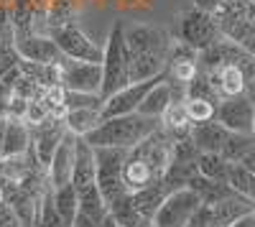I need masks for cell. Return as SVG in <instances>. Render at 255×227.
I'll return each instance as SVG.
<instances>
[{"instance_id": "6da1fadb", "label": "cell", "mask_w": 255, "mask_h": 227, "mask_svg": "<svg viewBox=\"0 0 255 227\" xmlns=\"http://www.w3.org/2000/svg\"><path fill=\"white\" fill-rule=\"evenodd\" d=\"M125 44L130 51V82L153 79L166 69L174 41L158 26H125Z\"/></svg>"}, {"instance_id": "7a4b0ae2", "label": "cell", "mask_w": 255, "mask_h": 227, "mask_svg": "<svg viewBox=\"0 0 255 227\" xmlns=\"http://www.w3.org/2000/svg\"><path fill=\"white\" fill-rule=\"evenodd\" d=\"M161 128L158 117H148L140 113L133 115H118V117H108L84 138L92 148H125L130 151L138 143H143L148 135H153Z\"/></svg>"}, {"instance_id": "3957f363", "label": "cell", "mask_w": 255, "mask_h": 227, "mask_svg": "<svg viewBox=\"0 0 255 227\" xmlns=\"http://www.w3.org/2000/svg\"><path fill=\"white\" fill-rule=\"evenodd\" d=\"M130 85V51L125 44V26L118 23L110 28V36L102 46V100Z\"/></svg>"}, {"instance_id": "277c9868", "label": "cell", "mask_w": 255, "mask_h": 227, "mask_svg": "<svg viewBox=\"0 0 255 227\" xmlns=\"http://www.w3.org/2000/svg\"><path fill=\"white\" fill-rule=\"evenodd\" d=\"M176 36L186 46L197 49V51H204V49H209L212 44H217V41L222 38V31H220V23H217L215 13L194 5V8H189L179 15Z\"/></svg>"}, {"instance_id": "5b68a950", "label": "cell", "mask_w": 255, "mask_h": 227, "mask_svg": "<svg viewBox=\"0 0 255 227\" xmlns=\"http://www.w3.org/2000/svg\"><path fill=\"white\" fill-rule=\"evenodd\" d=\"M220 31L225 38L245 46L255 36V5L250 0H227L225 5L215 10Z\"/></svg>"}, {"instance_id": "8992f818", "label": "cell", "mask_w": 255, "mask_h": 227, "mask_svg": "<svg viewBox=\"0 0 255 227\" xmlns=\"http://www.w3.org/2000/svg\"><path fill=\"white\" fill-rule=\"evenodd\" d=\"M128 151L125 148H95V163H97V187L105 202H115L118 197L128 194L123 166H125Z\"/></svg>"}, {"instance_id": "52a82bcc", "label": "cell", "mask_w": 255, "mask_h": 227, "mask_svg": "<svg viewBox=\"0 0 255 227\" xmlns=\"http://www.w3.org/2000/svg\"><path fill=\"white\" fill-rule=\"evenodd\" d=\"M199 207H202V199L194 189L189 187L176 189L163 199V204L151 220V227H186Z\"/></svg>"}, {"instance_id": "ba28073f", "label": "cell", "mask_w": 255, "mask_h": 227, "mask_svg": "<svg viewBox=\"0 0 255 227\" xmlns=\"http://www.w3.org/2000/svg\"><path fill=\"white\" fill-rule=\"evenodd\" d=\"M51 38L56 41L59 51L67 59L102 64V46H97L82 28H77V23H72V20L69 23H61V26H54L51 28Z\"/></svg>"}, {"instance_id": "9c48e42d", "label": "cell", "mask_w": 255, "mask_h": 227, "mask_svg": "<svg viewBox=\"0 0 255 227\" xmlns=\"http://www.w3.org/2000/svg\"><path fill=\"white\" fill-rule=\"evenodd\" d=\"M163 77H166V69H163L158 77H153V79L130 82V85L123 87V90H118L115 95L105 97V102H102V120L118 117V115H133V113H138V108H140V102L145 100V95L151 92Z\"/></svg>"}, {"instance_id": "30bf717a", "label": "cell", "mask_w": 255, "mask_h": 227, "mask_svg": "<svg viewBox=\"0 0 255 227\" xmlns=\"http://www.w3.org/2000/svg\"><path fill=\"white\" fill-rule=\"evenodd\" d=\"M61 87L72 92H87L100 95L102 92V64L92 61H74L64 56L61 61Z\"/></svg>"}, {"instance_id": "8fae6325", "label": "cell", "mask_w": 255, "mask_h": 227, "mask_svg": "<svg viewBox=\"0 0 255 227\" xmlns=\"http://www.w3.org/2000/svg\"><path fill=\"white\" fill-rule=\"evenodd\" d=\"M13 44H15L18 56L26 61H41V64H61L64 61V54L59 51L51 33H38L36 28L26 33L13 31Z\"/></svg>"}, {"instance_id": "7c38bea8", "label": "cell", "mask_w": 255, "mask_h": 227, "mask_svg": "<svg viewBox=\"0 0 255 227\" xmlns=\"http://www.w3.org/2000/svg\"><path fill=\"white\" fill-rule=\"evenodd\" d=\"M217 120L230 133H255V105L248 95L225 97L217 105Z\"/></svg>"}, {"instance_id": "4fadbf2b", "label": "cell", "mask_w": 255, "mask_h": 227, "mask_svg": "<svg viewBox=\"0 0 255 227\" xmlns=\"http://www.w3.org/2000/svg\"><path fill=\"white\" fill-rule=\"evenodd\" d=\"M64 133H67V125H64L61 117H49L46 122L31 128V151L46 171H49V163H51V158L59 148Z\"/></svg>"}, {"instance_id": "5bb4252c", "label": "cell", "mask_w": 255, "mask_h": 227, "mask_svg": "<svg viewBox=\"0 0 255 227\" xmlns=\"http://www.w3.org/2000/svg\"><path fill=\"white\" fill-rule=\"evenodd\" d=\"M77 138L74 133H64L59 148L49 163V184L51 189H61L67 187V184H72V174H74V156H77Z\"/></svg>"}, {"instance_id": "9a60e30c", "label": "cell", "mask_w": 255, "mask_h": 227, "mask_svg": "<svg viewBox=\"0 0 255 227\" xmlns=\"http://www.w3.org/2000/svg\"><path fill=\"white\" fill-rule=\"evenodd\" d=\"M72 184L77 192H87L97 187V163H95V148L84 138H77V156H74V174Z\"/></svg>"}, {"instance_id": "2e32d148", "label": "cell", "mask_w": 255, "mask_h": 227, "mask_svg": "<svg viewBox=\"0 0 255 227\" xmlns=\"http://www.w3.org/2000/svg\"><path fill=\"white\" fill-rule=\"evenodd\" d=\"M207 77H209L212 85H215L220 100L245 95V90H248V74L240 64H225L215 72H207Z\"/></svg>"}, {"instance_id": "e0dca14e", "label": "cell", "mask_w": 255, "mask_h": 227, "mask_svg": "<svg viewBox=\"0 0 255 227\" xmlns=\"http://www.w3.org/2000/svg\"><path fill=\"white\" fill-rule=\"evenodd\" d=\"M189 135H191V140L197 143V148L202 153H222L230 130L215 117V120L199 122V125H191V133Z\"/></svg>"}, {"instance_id": "ac0fdd59", "label": "cell", "mask_w": 255, "mask_h": 227, "mask_svg": "<svg viewBox=\"0 0 255 227\" xmlns=\"http://www.w3.org/2000/svg\"><path fill=\"white\" fill-rule=\"evenodd\" d=\"M31 151V125L23 117H8L0 156H20Z\"/></svg>"}, {"instance_id": "d6986e66", "label": "cell", "mask_w": 255, "mask_h": 227, "mask_svg": "<svg viewBox=\"0 0 255 227\" xmlns=\"http://www.w3.org/2000/svg\"><path fill=\"white\" fill-rule=\"evenodd\" d=\"M209 207H212V212H215V225L217 227H227L235 220H240L243 215L253 212L255 204L248 197H243V194H232V197H227V199H222L217 204H209Z\"/></svg>"}, {"instance_id": "ffe728a7", "label": "cell", "mask_w": 255, "mask_h": 227, "mask_svg": "<svg viewBox=\"0 0 255 227\" xmlns=\"http://www.w3.org/2000/svg\"><path fill=\"white\" fill-rule=\"evenodd\" d=\"M171 102H176V100H174V85L168 82V77H163L158 85L145 95V100L140 102L138 113H140V115H148V117H158V120H161V115L168 110V105H171Z\"/></svg>"}, {"instance_id": "44dd1931", "label": "cell", "mask_w": 255, "mask_h": 227, "mask_svg": "<svg viewBox=\"0 0 255 227\" xmlns=\"http://www.w3.org/2000/svg\"><path fill=\"white\" fill-rule=\"evenodd\" d=\"M108 215L120 225V227H151V222L143 220V215L135 210V202H133V194L128 192L123 197H118L115 202L108 204Z\"/></svg>"}, {"instance_id": "7402d4cb", "label": "cell", "mask_w": 255, "mask_h": 227, "mask_svg": "<svg viewBox=\"0 0 255 227\" xmlns=\"http://www.w3.org/2000/svg\"><path fill=\"white\" fill-rule=\"evenodd\" d=\"M130 194H133V202H135V210L143 215V220L151 222L153 215L158 212V207L163 204V199L171 194V192L163 187V181H156V184H151V187L138 189V192H130Z\"/></svg>"}, {"instance_id": "603a6c76", "label": "cell", "mask_w": 255, "mask_h": 227, "mask_svg": "<svg viewBox=\"0 0 255 227\" xmlns=\"http://www.w3.org/2000/svg\"><path fill=\"white\" fill-rule=\"evenodd\" d=\"M100 122H102V110L100 108H79V110H69L67 115H64L67 130L79 135V138H87Z\"/></svg>"}, {"instance_id": "cb8c5ba5", "label": "cell", "mask_w": 255, "mask_h": 227, "mask_svg": "<svg viewBox=\"0 0 255 227\" xmlns=\"http://www.w3.org/2000/svg\"><path fill=\"white\" fill-rule=\"evenodd\" d=\"M18 69H20V74H26L33 82H38L44 90L61 85V67L59 64H41V61H26V59H20L18 61Z\"/></svg>"}, {"instance_id": "d4e9b609", "label": "cell", "mask_w": 255, "mask_h": 227, "mask_svg": "<svg viewBox=\"0 0 255 227\" xmlns=\"http://www.w3.org/2000/svg\"><path fill=\"white\" fill-rule=\"evenodd\" d=\"M161 128L171 135L174 140L191 133V120L186 115L184 102H171V105H168V110L161 115Z\"/></svg>"}, {"instance_id": "484cf974", "label": "cell", "mask_w": 255, "mask_h": 227, "mask_svg": "<svg viewBox=\"0 0 255 227\" xmlns=\"http://www.w3.org/2000/svg\"><path fill=\"white\" fill-rule=\"evenodd\" d=\"M54 202H56V210H59L64 225L72 227L77 215H79V197H77L74 184H67V187H61V189H54Z\"/></svg>"}, {"instance_id": "4316f807", "label": "cell", "mask_w": 255, "mask_h": 227, "mask_svg": "<svg viewBox=\"0 0 255 227\" xmlns=\"http://www.w3.org/2000/svg\"><path fill=\"white\" fill-rule=\"evenodd\" d=\"M197 171L212 181H227L230 161L222 153H199L197 158Z\"/></svg>"}, {"instance_id": "83f0119b", "label": "cell", "mask_w": 255, "mask_h": 227, "mask_svg": "<svg viewBox=\"0 0 255 227\" xmlns=\"http://www.w3.org/2000/svg\"><path fill=\"white\" fill-rule=\"evenodd\" d=\"M253 143H255V133H230L225 148H222V156L230 163H240L245 153L253 148Z\"/></svg>"}, {"instance_id": "f1b7e54d", "label": "cell", "mask_w": 255, "mask_h": 227, "mask_svg": "<svg viewBox=\"0 0 255 227\" xmlns=\"http://www.w3.org/2000/svg\"><path fill=\"white\" fill-rule=\"evenodd\" d=\"M217 105H220V102L202 100V97H186L184 100V108H186V115L191 120V125H199V122L215 120L217 117Z\"/></svg>"}, {"instance_id": "f546056e", "label": "cell", "mask_w": 255, "mask_h": 227, "mask_svg": "<svg viewBox=\"0 0 255 227\" xmlns=\"http://www.w3.org/2000/svg\"><path fill=\"white\" fill-rule=\"evenodd\" d=\"M33 227H67L56 210V202H54V189L49 187L44 199H41V207H38V217H36V225Z\"/></svg>"}, {"instance_id": "4dcf8cb0", "label": "cell", "mask_w": 255, "mask_h": 227, "mask_svg": "<svg viewBox=\"0 0 255 227\" xmlns=\"http://www.w3.org/2000/svg\"><path fill=\"white\" fill-rule=\"evenodd\" d=\"M253 171H248L243 163H230V171H227V184L232 189H235L238 194L248 197L250 194V187H253Z\"/></svg>"}, {"instance_id": "1f68e13d", "label": "cell", "mask_w": 255, "mask_h": 227, "mask_svg": "<svg viewBox=\"0 0 255 227\" xmlns=\"http://www.w3.org/2000/svg\"><path fill=\"white\" fill-rule=\"evenodd\" d=\"M102 95H87V92H72L67 90L64 95V105H67V113L69 110H79V108H100L102 110Z\"/></svg>"}, {"instance_id": "d6a6232c", "label": "cell", "mask_w": 255, "mask_h": 227, "mask_svg": "<svg viewBox=\"0 0 255 227\" xmlns=\"http://www.w3.org/2000/svg\"><path fill=\"white\" fill-rule=\"evenodd\" d=\"M51 117V113H49V108L44 105V100H31L28 102V110H26V122L31 128H36V125H41V122H46Z\"/></svg>"}, {"instance_id": "836d02e7", "label": "cell", "mask_w": 255, "mask_h": 227, "mask_svg": "<svg viewBox=\"0 0 255 227\" xmlns=\"http://www.w3.org/2000/svg\"><path fill=\"white\" fill-rule=\"evenodd\" d=\"M186 227H217L215 225V212H212L209 204H202V207L194 212V217L189 220Z\"/></svg>"}, {"instance_id": "e575fe53", "label": "cell", "mask_w": 255, "mask_h": 227, "mask_svg": "<svg viewBox=\"0 0 255 227\" xmlns=\"http://www.w3.org/2000/svg\"><path fill=\"white\" fill-rule=\"evenodd\" d=\"M15 92H13V85L5 79H0V117H8L10 115V102H13Z\"/></svg>"}, {"instance_id": "d590c367", "label": "cell", "mask_w": 255, "mask_h": 227, "mask_svg": "<svg viewBox=\"0 0 255 227\" xmlns=\"http://www.w3.org/2000/svg\"><path fill=\"white\" fill-rule=\"evenodd\" d=\"M0 227H26L23 222H20V217L13 212V207L8 202L0 204Z\"/></svg>"}, {"instance_id": "8d00e7d4", "label": "cell", "mask_w": 255, "mask_h": 227, "mask_svg": "<svg viewBox=\"0 0 255 227\" xmlns=\"http://www.w3.org/2000/svg\"><path fill=\"white\" fill-rule=\"evenodd\" d=\"M13 33V23H10V10L8 5H0V46H3V41Z\"/></svg>"}, {"instance_id": "74e56055", "label": "cell", "mask_w": 255, "mask_h": 227, "mask_svg": "<svg viewBox=\"0 0 255 227\" xmlns=\"http://www.w3.org/2000/svg\"><path fill=\"white\" fill-rule=\"evenodd\" d=\"M227 227H255V210L248 212V215H243L240 220H235V222L227 225Z\"/></svg>"}, {"instance_id": "f35d334b", "label": "cell", "mask_w": 255, "mask_h": 227, "mask_svg": "<svg viewBox=\"0 0 255 227\" xmlns=\"http://www.w3.org/2000/svg\"><path fill=\"white\" fill-rule=\"evenodd\" d=\"M227 0H197L194 5H199V8H204V10H209V13H215L220 5H225Z\"/></svg>"}, {"instance_id": "ab89813d", "label": "cell", "mask_w": 255, "mask_h": 227, "mask_svg": "<svg viewBox=\"0 0 255 227\" xmlns=\"http://www.w3.org/2000/svg\"><path fill=\"white\" fill-rule=\"evenodd\" d=\"M240 163H243V166H245L248 171H253V174H255V143H253V148L245 153V158H243Z\"/></svg>"}, {"instance_id": "60d3db41", "label": "cell", "mask_w": 255, "mask_h": 227, "mask_svg": "<svg viewBox=\"0 0 255 227\" xmlns=\"http://www.w3.org/2000/svg\"><path fill=\"white\" fill-rule=\"evenodd\" d=\"M72 227H97V222H95V220H90L87 215H82V212H79Z\"/></svg>"}, {"instance_id": "b9f144b4", "label": "cell", "mask_w": 255, "mask_h": 227, "mask_svg": "<svg viewBox=\"0 0 255 227\" xmlns=\"http://www.w3.org/2000/svg\"><path fill=\"white\" fill-rule=\"evenodd\" d=\"M245 95L250 97V102L255 105V79H250V82H248V90H245Z\"/></svg>"}, {"instance_id": "7bdbcfd3", "label": "cell", "mask_w": 255, "mask_h": 227, "mask_svg": "<svg viewBox=\"0 0 255 227\" xmlns=\"http://www.w3.org/2000/svg\"><path fill=\"white\" fill-rule=\"evenodd\" d=\"M97 227H120V225H118V222H115V220H113V217L108 215V217H105V220H102V222H100Z\"/></svg>"}, {"instance_id": "ee69618b", "label": "cell", "mask_w": 255, "mask_h": 227, "mask_svg": "<svg viewBox=\"0 0 255 227\" xmlns=\"http://www.w3.org/2000/svg\"><path fill=\"white\" fill-rule=\"evenodd\" d=\"M245 51H248V54H250V56L255 59V36H253V38L248 41V44H245Z\"/></svg>"}, {"instance_id": "f6af8a7d", "label": "cell", "mask_w": 255, "mask_h": 227, "mask_svg": "<svg viewBox=\"0 0 255 227\" xmlns=\"http://www.w3.org/2000/svg\"><path fill=\"white\" fill-rule=\"evenodd\" d=\"M5 125H8V117H0V146H3V135H5Z\"/></svg>"}, {"instance_id": "bcb514c9", "label": "cell", "mask_w": 255, "mask_h": 227, "mask_svg": "<svg viewBox=\"0 0 255 227\" xmlns=\"http://www.w3.org/2000/svg\"><path fill=\"white\" fill-rule=\"evenodd\" d=\"M248 199L255 204V176H253V187H250V194H248Z\"/></svg>"}, {"instance_id": "7dc6e473", "label": "cell", "mask_w": 255, "mask_h": 227, "mask_svg": "<svg viewBox=\"0 0 255 227\" xmlns=\"http://www.w3.org/2000/svg\"><path fill=\"white\" fill-rule=\"evenodd\" d=\"M250 3H253V5H255V0H250Z\"/></svg>"}]
</instances>
